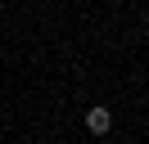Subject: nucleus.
Returning <instances> with one entry per match:
<instances>
[{"instance_id": "1", "label": "nucleus", "mask_w": 149, "mask_h": 144, "mask_svg": "<svg viewBox=\"0 0 149 144\" xmlns=\"http://www.w3.org/2000/svg\"><path fill=\"white\" fill-rule=\"evenodd\" d=\"M109 126H113V113H109L104 104L86 108V131H91V135H109Z\"/></svg>"}]
</instances>
